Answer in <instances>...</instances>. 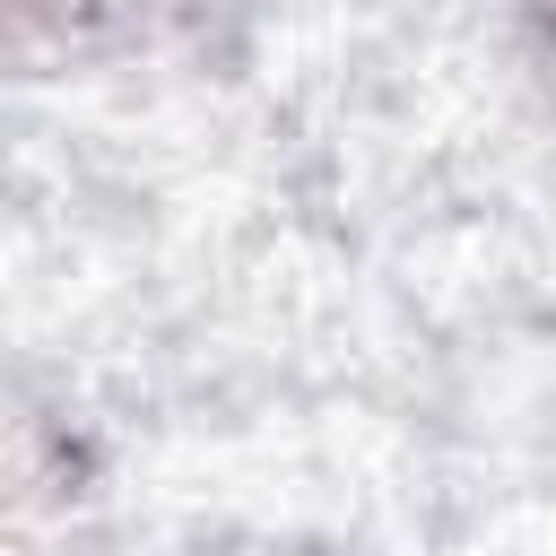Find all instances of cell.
<instances>
[{"mask_svg":"<svg viewBox=\"0 0 556 556\" xmlns=\"http://www.w3.org/2000/svg\"><path fill=\"white\" fill-rule=\"evenodd\" d=\"M530 26H539V43H547V61H556V0H530Z\"/></svg>","mask_w":556,"mask_h":556,"instance_id":"obj_1","label":"cell"}]
</instances>
